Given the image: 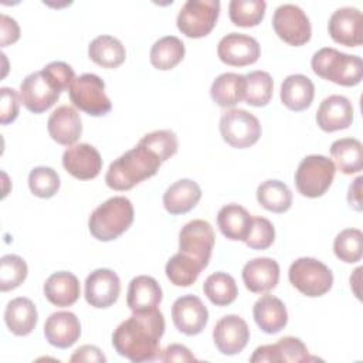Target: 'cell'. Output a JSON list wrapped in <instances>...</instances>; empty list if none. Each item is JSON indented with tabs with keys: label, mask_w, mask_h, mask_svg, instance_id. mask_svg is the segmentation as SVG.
Listing matches in <instances>:
<instances>
[{
	"label": "cell",
	"mask_w": 363,
	"mask_h": 363,
	"mask_svg": "<svg viewBox=\"0 0 363 363\" xmlns=\"http://www.w3.org/2000/svg\"><path fill=\"white\" fill-rule=\"evenodd\" d=\"M164 333V318L159 309L132 313L112 333L118 354L130 362H152L160 356V339Z\"/></svg>",
	"instance_id": "6da1fadb"
},
{
	"label": "cell",
	"mask_w": 363,
	"mask_h": 363,
	"mask_svg": "<svg viewBox=\"0 0 363 363\" xmlns=\"http://www.w3.org/2000/svg\"><path fill=\"white\" fill-rule=\"evenodd\" d=\"M75 74L71 65L62 61H52L41 71L28 74L20 84V99L33 113L48 111L60 98L64 89H68Z\"/></svg>",
	"instance_id": "7a4b0ae2"
},
{
	"label": "cell",
	"mask_w": 363,
	"mask_h": 363,
	"mask_svg": "<svg viewBox=\"0 0 363 363\" xmlns=\"http://www.w3.org/2000/svg\"><path fill=\"white\" fill-rule=\"evenodd\" d=\"M160 164L162 162L155 152L138 143L109 164L105 183L116 191L130 190L140 182L155 176Z\"/></svg>",
	"instance_id": "3957f363"
},
{
	"label": "cell",
	"mask_w": 363,
	"mask_h": 363,
	"mask_svg": "<svg viewBox=\"0 0 363 363\" xmlns=\"http://www.w3.org/2000/svg\"><path fill=\"white\" fill-rule=\"evenodd\" d=\"M133 214V206L128 197L113 196L91 213L89 233L99 241L116 240L132 225Z\"/></svg>",
	"instance_id": "277c9868"
},
{
	"label": "cell",
	"mask_w": 363,
	"mask_h": 363,
	"mask_svg": "<svg viewBox=\"0 0 363 363\" xmlns=\"http://www.w3.org/2000/svg\"><path fill=\"white\" fill-rule=\"evenodd\" d=\"M311 65L318 77L343 86H354L363 78V61L360 57L345 54L330 47L318 50L312 55Z\"/></svg>",
	"instance_id": "5b68a950"
},
{
	"label": "cell",
	"mask_w": 363,
	"mask_h": 363,
	"mask_svg": "<svg viewBox=\"0 0 363 363\" xmlns=\"http://www.w3.org/2000/svg\"><path fill=\"white\" fill-rule=\"evenodd\" d=\"M335 173L336 167L329 157L309 155L301 160L295 172V186L302 196L316 199L330 187Z\"/></svg>",
	"instance_id": "8992f818"
},
{
	"label": "cell",
	"mask_w": 363,
	"mask_h": 363,
	"mask_svg": "<svg viewBox=\"0 0 363 363\" xmlns=\"http://www.w3.org/2000/svg\"><path fill=\"white\" fill-rule=\"evenodd\" d=\"M289 282L309 298L322 296L333 285L332 271L319 259L302 257L295 259L288 271Z\"/></svg>",
	"instance_id": "52a82bcc"
},
{
	"label": "cell",
	"mask_w": 363,
	"mask_h": 363,
	"mask_svg": "<svg viewBox=\"0 0 363 363\" xmlns=\"http://www.w3.org/2000/svg\"><path fill=\"white\" fill-rule=\"evenodd\" d=\"M68 95L75 108L91 116H104L112 109L111 99L105 94V82L96 74L75 77L68 86Z\"/></svg>",
	"instance_id": "ba28073f"
},
{
	"label": "cell",
	"mask_w": 363,
	"mask_h": 363,
	"mask_svg": "<svg viewBox=\"0 0 363 363\" xmlns=\"http://www.w3.org/2000/svg\"><path fill=\"white\" fill-rule=\"evenodd\" d=\"M220 16L218 0H187L176 18L179 31L189 38H201L211 33Z\"/></svg>",
	"instance_id": "9c48e42d"
},
{
	"label": "cell",
	"mask_w": 363,
	"mask_h": 363,
	"mask_svg": "<svg viewBox=\"0 0 363 363\" xmlns=\"http://www.w3.org/2000/svg\"><path fill=\"white\" fill-rule=\"evenodd\" d=\"M261 123L251 112L240 108L225 111L220 118V133L225 143L235 149L255 145L261 136Z\"/></svg>",
	"instance_id": "30bf717a"
},
{
	"label": "cell",
	"mask_w": 363,
	"mask_h": 363,
	"mask_svg": "<svg viewBox=\"0 0 363 363\" xmlns=\"http://www.w3.org/2000/svg\"><path fill=\"white\" fill-rule=\"evenodd\" d=\"M216 242L211 224L204 220H191L179 233V252L196 259L203 268L208 265Z\"/></svg>",
	"instance_id": "8fae6325"
},
{
	"label": "cell",
	"mask_w": 363,
	"mask_h": 363,
	"mask_svg": "<svg viewBox=\"0 0 363 363\" xmlns=\"http://www.w3.org/2000/svg\"><path fill=\"white\" fill-rule=\"evenodd\" d=\"M272 27L275 34L289 45L299 47L311 40V21L305 11L295 4L277 7L272 16Z\"/></svg>",
	"instance_id": "7c38bea8"
},
{
	"label": "cell",
	"mask_w": 363,
	"mask_h": 363,
	"mask_svg": "<svg viewBox=\"0 0 363 363\" xmlns=\"http://www.w3.org/2000/svg\"><path fill=\"white\" fill-rule=\"evenodd\" d=\"M217 55L221 62L231 67H245L258 61L261 47L258 41L247 34L230 33L217 45Z\"/></svg>",
	"instance_id": "4fadbf2b"
},
{
	"label": "cell",
	"mask_w": 363,
	"mask_h": 363,
	"mask_svg": "<svg viewBox=\"0 0 363 363\" xmlns=\"http://www.w3.org/2000/svg\"><path fill=\"white\" fill-rule=\"evenodd\" d=\"M172 319L176 329L187 336L203 332L208 322V311L196 295H183L172 305Z\"/></svg>",
	"instance_id": "5bb4252c"
},
{
	"label": "cell",
	"mask_w": 363,
	"mask_h": 363,
	"mask_svg": "<svg viewBox=\"0 0 363 363\" xmlns=\"http://www.w3.org/2000/svg\"><path fill=\"white\" fill-rule=\"evenodd\" d=\"M213 340L220 353L233 356L244 350L250 340V328L238 315H225L213 329Z\"/></svg>",
	"instance_id": "9a60e30c"
},
{
	"label": "cell",
	"mask_w": 363,
	"mask_h": 363,
	"mask_svg": "<svg viewBox=\"0 0 363 363\" xmlns=\"http://www.w3.org/2000/svg\"><path fill=\"white\" fill-rule=\"evenodd\" d=\"M121 294V281L116 272L108 268L92 271L85 279V299L98 309L112 306Z\"/></svg>",
	"instance_id": "2e32d148"
},
{
	"label": "cell",
	"mask_w": 363,
	"mask_h": 363,
	"mask_svg": "<svg viewBox=\"0 0 363 363\" xmlns=\"http://www.w3.org/2000/svg\"><path fill=\"white\" fill-rule=\"evenodd\" d=\"M332 40L340 45L359 47L363 43V16L354 7H342L333 11L328 23Z\"/></svg>",
	"instance_id": "e0dca14e"
},
{
	"label": "cell",
	"mask_w": 363,
	"mask_h": 363,
	"mask_svg": "<svg viewBox=\"0 0 363 363\" xmlns=\"http://www.w3.org/2000/svg\"><path fill=\"white\" fill-rule=\"evenodd\" d=\"M64 169L75 179H95L102 169V157L96 147L89 143H77L68 146L62 153Z\"/></svg>",
	"instance_id": "ac0fdd59"
},
{
	"label": "cell",
	"mask_w": 363,
	"mask_h": 363,
	"mask_svg": "<svg viewBox=\"0 0 363 363\" xmlns=\"http://www.w3.org/2000/svg\"><path fill=\"white\" fill-rule=\"evenodd\" d=\"M306 360H309L306 346L301 339L294 336H285L277 343L259 346L250 357L251 363H294Z\"/></svg>",
	"instance_id": "d6986e66"
},
{
	"label": "cell",
	"mask_w": 363,
	"mask_h": 363,
	"mask_svg": "<svg viewBox=\"0 0 363 363\" xmlns=\"http://www.w3.org/2000/svg\"><path fill=\"white\" fill-rule=\"evenodd\" d=\"M44 336L50 345L58 349L71 347L81 336V323L69 311L54 312L45 320Z\"/></svg>",
	"instance_id": "ffe728a7"
},
{
	"label": "cell",
	"mask_w": 363,
	"mask_h": 363,
	"mask_svg": "<svg viewBox=\"0 0 363 363\" xmlns=\"http://www.w3.org/2000/svg\"><path fill=\"white\" fill-rule=\"evenodd\" d=\"M316 122L325 132L347 129L353 122V105L343 95L325 98L316 112Z\"/></svg>",
	"instance_id": "44dd1931"
},
{
	"label": "cell",
	"mask_w": 363,
	"mask_h": 363,
	"mask_svg": "<svg viewBox=\"0 0 363 363\" xmlns=\"http://www.w3.org/2000/svg\"><path fill=\"white\" fill-rule=\"evenodd\" d=\"M47 129L52 140L62 146H72L82 133L79 113L69 105H61L51 112Z\"/></svg>",
	"instance_id": "7402d4cb"
},
{
	"label": "cell",
	"mask_w": 363,
	"mask_h": 363,
	"mask_svg": "<svg viewBox=\"0 0 363 363\" xmlns=\"http://www.w3.org/2000/svg\"><path fill=\"white\" fill-rule=\"evenodd\" d=\"M245 288L254 294H264L274 289L279 281V265L268 257L254 258L242 268Z\"/></svg>",
	"instance_id": "603a6c76"
},
{
	"label": "cell",
	"mask_w": 363,
	"mask_h": 363,
	"mask_svg": "<svg viewBox=\"0 0 363 363\" xmlns=\"http://www.w3.org/2000/svg\"><path fill=\"white\" fill-rule=\"evenodd\" d=\"M162 298L163 294L159 282L153 277L139 275L129 284L126 302L133 313H143L159 309Z\"/></svg>",
	"instance_id": "cb8c5ba5"
},
{
	"label": "cell",
	"mask_w": 363,
	"mask_h": 363,
	"mask_svg": "<svg viewBox=\"0 0 363 363\" xmlns=\"http://www.w3.org/2000/svg\"><path fill=\"white\" fill-rule=\"evenodd\" d=\"M252 315L258 328L268 335L281 332L288 323V312L284 302L269 294H265L257 299Z\"/></svg>",
	"instance_id": "d4e9b609"
},
{
	"label": "cell",
	"mask_w": 363,
	"mask_h": 363,
	"mask_svg": "<svg viewBox=\"0 0 363 363\" xmlns=\"http://www.w3.org/2000/svg\"><path fill=\"white\" fill-rule=\"evenodd\" d=\"M200 199V186L194 180L180 179L166 189L163 194V206L172 216H179L193 210Z\"/></svg>",
	"instance_id": "484cf974"
},
{
	"label": "cell",
	"mask_w": 363,
	"mask_h": 363,
	"mask_svg": "<svg viewBox=\"0 0 363 363\" xmlns=\"http://www.w3.org/2000/svg\"><path fill=\"white\" fill-rule=\"evenodd\" d=\"M45 298L55 306L65 308L74 305L81 294L78 278L68 271L51 274L44 284Z\"/></svg>",
	"instance_id": "4316f807"
},
{
	"label": "cell",
	"mask_w": 363,
	"mask_h": 363,
	"mask_svg": "<svg viewBox=\"0 0 363 363\" xmlns=\"http://www.w3.org/2000/svg\"><path fill=\"white\" fill-rule=\"evenodd\" d=\"M38 313L31 299L18 296L11 299L4 311V322L9 330L16 336L30 335L37 325Z\"/></svg>",
	"instance_id": "83f0119b"
},
{
	"label": "cell",
	"mask_w": 363,
	"mask_h": 363,
	"mask_svg": "<svg viewBox=\"0 0 363 363\" xmlns=\"http://www.w3.org/2000/svg\"><path fill=\"white\" fill-rule=\"evenodd\" d=\"M315 86L313 82L306 75H288L281 85V102L291 111H305L311 106Z\"/></svg>",
	"instance_id": "f1b7e54d"
},
{
	"label": "cell",
	"mask_w": 363,
	"mask_h": 363,
	"mask_svg": "<svg viewBox=\"0 0 363 363\" xmlns=\"http://www.w3.org/2000/svg\"><path fill=\"white\" fill-rule=\"evenodd\" d=\"M251 224V214L242 206L235 203L223 206L217 214V225L221 234L233 241H245Z\"/></svg>",
	"instance_id": "f546056e"
},
{
	"label": "cell",
	"mask_w": 363,
	"mask_h": 363,
	"mask_svg": "<svg viewBox=\"0 0 363 363\" xmlns=\"http://www.w3.org/2000/svg\"><path fill=\"white\" fill-rule=\"evenodd\" d=\"M211 99L221 108H231L245 95V78L241 74L224 72L218 75L210 88Z\"/></svg>",
	"instance_id": "4dcf8cb0"
},
{
	"label": "cell",
	"mask_w": 363,
	"mask_h": 363,
	"mask_svg": "<svg viewBox=\"0 0 363 363\" xmlns=\"http://www.w3.org/2000/svg\"><path fill=\"white\" fill-rule=\"evenodd\" d=\"M330 156L335 167L343 174H354L363 166V146L354 138H342L330 145Z\"/></svg>",
	"instance_id": "1f68e13d"
},
{
	"label": "cell",
	"mask_w": 363,
	"mask_h": 363,
	"mask_svg": "<svg viewBox=\"0 0 363 363\" xmlns=\"http://www.w3.org/2000/svg\"><path fill=\"white\" fill-rule=\"evenodd\" d=\"M91 61L104 68H118L126 58L123 44L112 35H98L88 45Z\"/></svg>",
	"instance_id": "d6a6232c"
},
{
	"label": "cell",
	"mask_w": 363,
	"mask_h": 363,
	"mask_svg": "<svg viewBox=\"0 0 363 363\" xmlns=\"http://www.w3.org/2000/svg\"><path fill=\"white\" fill-rule=\"evenodd\" d=\"M184 44L179 37L164 35L152 45L150 64L160 71H169L184 58Z\"/></svg>",
	"instance_id": "836d02e7"
},
{
	"label": "cell",
	"mask_w": 363,
	"mask_h": 363,
	"mask_svg": "<svg viewBox=\"0 0 363 363\" xmlns=\"http://www.w3.org/2000/svg\"><path fill=\"white\" fill-rule=\"evenodd\" d=\"M257 200L265 210L279 214L289 210L292 204V193L284 182L269 179L258 186Z\"/></svg>",
	"instance_id": "e575fe53"
},
{
	"label": "cell",
	"mask_w": 363,
	"mask_h": 363,
	"mask_svg": "<svg viewBox=\"0 0 363 363\" xmlns=\"http://www.w3.org/2000/svg\"><path fill=\"white\" fill-rule=\"evenodd\" d=\"M204 295L216 306H227L233 303L238 295L235 279L227 272H214L207 277L203 284Z\"/></svg>",
	"instance_id": "d590c367"
},
{
	"label": "cell",
	"mask_w": 363,
	"mask_h": 363,
	"mask_svg": "<svg viewBox=\"0 0 363 363\" xmlns=\"http://www.w3.org/2000/svg\"><path fill=\"white\" fill-rule=\"evenodd\" d=\"M204 269L196 259L177 252L166 264L164 272L169 281L176 286H190Z\"/></svg>",
	"instance_id": "8d00e7d4"
},
{
	"label": "cell",
	"mask_w": 363,
	"mask_h": 363,
	"mask_svg": "<svg viewBox=\"0 0 363 363\" xmlns=\"http://www.w3.org/2000/svg\"><path fill=\"white\" fill-rule=\"evenodd\" d=\"M245 78V104L251 106H265L272 98L274 82L267 71H251L244 75Z\"/></svg>",
	"instance_id": "74e56055"
},
{
	"label": "cell",
	"mask_w": 363,
	"mask_h": 363,
	"mask_svg": "<svg viewBox=\"0 0 363 363\" xmlns=\"http://www.w3.org/2000/svg\"><path fill=\"white\" fill-rule=\"evenodd\" d=\"M267 3L264 0H231L228 16L234 26L254 27L258 26L265 16Z\"/></svg>",
	"instance_id": "f35d334b"
},
{
	"label": "cell",
	"mask_w": 363,
	"mask_h": 363,
	"mask_svg": "<svg viewBox=\"0 0 363 363\" xmlns=\"http://www.w3.org/2000/svg\"><path fill=\"white\" fill-rule=\"evenodd\" d=\"M363 234L359 228L342 230L333 241L335 255L347 264H354L362 259L363 255Z\"/></svg>",
	"instance_id": "ab89813d"
},
{
	"label": "cell",
	"mask_w": 363,
	"mask_h": 363,
	"mask_svg": "<svg viewBox=\"0 0 363 363\" xmlns=\"http://www.w3.org/2000/svg\"><path fill=\"white\" fill-rule=\"evenodd\" d=\"M27 264L16 254L3 255L0 259V289L1 292L16 289L27 278Z\"/></svg>",
	"instance_id": "60d3db41"
},
{
	"label": "cell",
	"mask_w": 363,
	"mask_h": 363,
	"mask_svg": "<svg viewBox=\"0 0 363 363\" xmlns=\"http://www.w3.org/2000/svg\"><path fill=\"white\" fill-rule=\"evenodd\" d=\"M58 173L47 166L34 167L28 174L30 191L41 199H50L60 190Z\"/></svg>",
	"instance_id": "b9f144b4"
},
{
	"label": "cell",
	"mask_w": 363,
	"mask_h": 363,
	"mask_svg": "<svg viewBox=\"0 0 363 363\" xmlns=\"http://www.w3.org/2000/svg\"><path fill=\"white\" fill-rule=\"evenodd\" d=\"M139 143L146 146L152 152H155L159 156L162 163L169 160L172 156H174L177 153V147H179L176 133L169 129L153 130L150 133H146L139 140Z\"/></svg>",
	"instance_id": "7bdbcfd3"
},
{
	"label": "cell",
	"mask_w": 363,
	"mask_h": 363,
	"mask_svg": "<svg viewBox=\"0 0 363 363\" xmlns=\"http://www.w3.org/2000/svg\"><path fill=\"white\" fill-rule=\"evenodd\" d=\"M275 240V228L272 223L265 217H252L250 233L245 238V244L252 250H267Z\"/></svg>",
	"instance_id": "ee69618b"
},
{
	"label": "cell",
	"mask_w": 363,
	"mask_h": 363,
	"mask_svg": "<svg viewBox=\"0 0 363 363\" xmlns=\"http://www.w3.org/2000/svg\"><path fill=\"white\" fill-rule=\"evenodd\" d=\"M1 102H0V122L1 125H9L18 116L20 98L16 89L3 86L0 89Z\"/></svg>",
	"instance_id": "f6af8a7d"
},
{
	"label": "cell",
	"mask_w": 363,
	"mask_h": 363,
	"mask_svg": "<svg viewBox=\"0 0 363 363\" xmlns=\"http://www.w3.org/2000/svg\"><path fill=\"white\" fill-rule=\"evenodd\" d=\"M20 38V27L17 21L7 14L0 16V45L7 47Z\"/></svg>",
	"instance_id": "bcb514c9"
},
{
	"label": "cell",
	"mask_w": 363,
	"mask_h": 363,
	"mask_svg": "<svg viewBox=\"0 0 363 363\" xmlns=\"http://www.w3.org/2000/svg\"><path fill=\"white\" fill-rule=\"evenodd\" d=\"M162 362H196L194 354L184 346L179 343L169 345L159 356Z\"/></svg>",
	"instance_id": "7dc6e473"
},
{
	"label": "cell",
	"mask_w": 363,
	"mask_h": 363,
	"mask_svg": "<svg viewBox=\"0 0 363 363\" xmlns=\"http://www.w3.org/2000/svg\"><path fill=\"white\" fill-rule=\"evenodd\" d=\"M69 362H106V357L102 354L101 349L94 345H84L74 352L69 357Z\"/></svg>",
	"instance_id": "c3c4849f"
},
{
	"label": "cell",
	"mask_w": 363,
	"mask_h": 363,
	"mask_svg": "<svg viewBox=\"0 0 363 363\" xmlns=\"http://www.w3.org/2000/svg\"><path fill=\"white\" fill-rule=\"evenodd\" d=\"M362 182H363L362 176L356 177L347 190V203L356 211H362V208H363V206H362Z\"/></svg>",
	"instance_id": "681fc988"
}]
</instances>
